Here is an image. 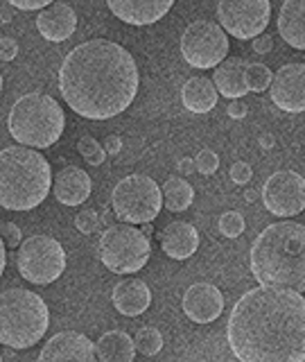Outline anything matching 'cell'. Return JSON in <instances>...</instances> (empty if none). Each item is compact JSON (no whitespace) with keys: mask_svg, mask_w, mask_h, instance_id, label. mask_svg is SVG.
Here are the masks:
<instances>
[{"mask_svg":"<svg viewBox=\"0 0 305 362\" xmlns=\"http://www.w3.org/2000/svg\"><path fill=\"white\" fill-rule=\"evenodd\" d=\"M226 335L231 351L242 362H303V292L271 286L249 290L235 301Z\"/></svg>","mask_w":305,"mask_h":362,"instance_id":"1","label":"cell"},{"mask_svg":"<svg viewBox=\"0 0 305 362\" xmlns=\"http://www.w3.org/2000/svg\"><path fill=\"white\" fill-rule=\"evenodd\" d=\"M59 90L77 116L107 120L129 109L138 90V68L120 43L93 39L66 54Z\"/></svg>","mask_w":305,"mask_h":362,"instance_id":"2","label":"cell"},{"mask_svg":"<svg viewBox=\"0 0 305 362\" xmlns=\"http://www.w3.org/2000/svg\"><path fill=\"white\" fill-rule=\"evenodd\" d=\"M251 274L260 286L305 292V224H269L251 245Z\"/></svg>","mask_w":305,"mask_h":362,"instance_id":"3","label":"cell"},{"mask_svg":"<svg viewBox=\"0 0 305 362\" xmlns=\"http://www.w3.org/2000/svg\"><path fill=\"white\" fill-rule=\"evenodd\" d=\"M0 163H3V209L30 211L48 197L52 188L50 163L34 147H5Z\"/></svg>","mask_w":305,"mask_h":362,"instance_id":"4","label":"cell"},{"mask_svg":"<svg viewBox=\"0 0 305 362\" xmlns=\"http://www.w3.org/2000/svg\"><path fill=\"white\" fill-rule=\"evenodd\" d=\"M66 116L59 102L45 93L20 95L9 109L7 127L11 139L20 145L43 150L61 139Z\"/></svg>","mask_w":305,"mask_h":362,"instance_id":"5","label":"cell"},{"mask_svg":"<svg viewBox=\"0 0 305 362\" xmlns=\"http://www.w3.org/2000/svg\"><path fill=\"white\" fill-rule=\"evenodd\" d=\"M50 313L37 292L9 288L0 299V342L9 349H30L48 331Z\"/></svg>","mask_w":305,"mask_h":362,"instance_id":"6","label":"cell"},{"mask_svg":"<svg viewBox=\"0 0 305 362\" xmlns=\"http://www.w3.org/2000/svg\"><path fill=\"white\" fill-rule=\"evenodd\" d=\"M150 238L129 222L111 224L100 235V258L113 274L140 272L147 265V260H150Z\"/></svg>","mask_w":305,"mask_h":362,"instance_id":"7","label":"cell"},{"mask_svg":"<svg viewBox=\"0 0 305 362\" xmlns=\"http://www.w3.org/2000/svg\"><path fill=\"white\" fill-rule=\"evenodd\" d=\"M113 211L118 220L129 224H145L154 222V218L161 213L163 206V190L152 177L145 175H129L118 186L113 188L111 195Z\"/></svg>","mask_w":305,"mask_h":362,"instance_id":"8","label":"cell"},{"mask_svg":"<svg viewBox=\"0 0 305 362\" xmlns=\"http://www.w3.org/2000/svg\"><path fill=\"white\" fill-rule=\"evenodd\" d=\"M16 267L25 281L37 283V286H48L64 274L66 252L61 243L50 235H30L28 240L20 243Z\"/></svg>","mask_w":305,"mask_h":362,"instance_id":"9","label":"cell"},{"mask_svg":"<svg viewBox=\"0 0 305 362\" xmlns=\"http://www.w3.org/2000/svg\"><path fill=\"white\" fill-rule=\"evenodd\" d=\"M181 54L192 68H217L229 54V37L213 21H195L184 30Z\"/></svg>","mask_w":305,"mask_h":362,"instance_id":"10","label":"cell"},{"mask_svg":"<svg viewBox=\"0 0 305 362\" xmlns=\"http://www.w3.org/2000/svg\"><path fill=\"white\" fill-rule=\"evenodd\" d=\"M217 16L231 37L246 41L265 32L271 18L269 0H220Z\"/></svg>","mask_w":305,"mask_h":362,"instance_id":"11","label":"cell"},{"mask_svg":"<svg viewBox=\"0 0 305 362\" xmlns=\"http://www.w3.org/2000/svg\"><path fill=\"white\" fill-rule=\"evenodd\" d=\"M263 202L276 218H294L305 209V179L292 170L274 173L263 186Z\"/></svg>","mask_w":305,"mask_h":362,"instance_id":"12","label":"cell"},{"mask_svg":"<svg viewBox=\"0 0 305 362\" xmlns=\"http://www.w3.org/2000/svg\"><path fill=\"white\" fill-rule=\"evenodd\" d=\"M271 102L287 113L305 111V64H287L271 79Z\"/></svg>","mask_w":305,"mask_h":362,"instance_id":"13","label":"cell"},{"mask_svg":"<svg viewBox=\"0 0 305 362\" xmlns=\"http://www.w3.org/2000/svg\"><path fill=\"white\" fill-rule=\"evenodd\" d=\"M97 358V349L93 342L75 331L56 333L48 339L39 354L41 362H93Z\"/></svg>","mask_w":305,"mask_h":362,"instance_id":"14","label":"cell"},{"mask_svg":"<svg viewBox=\"0 0 305 362\" xmlns=\"http://www.w3.org/2000/svg\"><path fill=\"white\" fill-rule=\"evenodd\" d=\"M224 310V297L213 283H195L184 294V313L197 324L215 322Z\"/></svg>","mask_w":305,"mask_h":362,"instance_id":"15","label":"cell"},{"mask_svg":"<svg viewBox=\"0 0 305 362\" xmlns=\"http://www.w3.org/2000/svg\"><path fill=\"white\" fill-rule=\"evenodd\" d=\"M107 5L113 16L129 25H152L172 9L174 0H107Z\"/></svg>","mask_w":305,"mask_h":362,"instance_id":"16","label":"cell"},{"mask_svg":"<svg viewBox=\"0 0 305 362\" xmlns=\"http://www.w3.org/2000/svg\"><path fill=\"white\" fill-rule=\"evenodd\" d=\"M37 28H39V34L45 41L59 43V41L71 39L75 34V28H77L75 9L66 3H52L43 11H39Z\"/></svg>","mask_w":305,"mask_h":362,"instance_id":"17","label":"cell"},{"mask_svg":"<svg viewBox=\"0 0 305 362\" xmlns=\"http://www.w3.org/2000/svg\"><path fill=\"white\" fill-rule=\"evenodd\" d=\"M90 190H93V181H90L86 170L68 165L56 173L54 197L59 199L64 206H79V204H84L90 197Z\"/></svg>","mask_w":305,"mask_h":362,"instance_id":"18","label":"cell"},{"mask_svg":"<svg viewBox=\"0 0 305 362\" xmlns=\"http://www.w3.org/2000/svg\"><path fill=\"white\" fill-rule=\"evenodd\" d=\"M161 249L174 260H186L197 252L199 247V233L188 222H169L161 231Z\"/></svg>","mask_w":305,"mask_h":362,"instance_id":"19","label":"cell"},{"mask_svg":"<svg viewBox=\"0 0 305 362\" xmlns=\"http://www.w3.org/2000/svg\"><path fill=\"white\" fill-rule=\"evenodd\" d=\"M113 305L118 308L120 315L136 317L145 313L152 303V292L147 288V283L140 279H124L120 281L111 292Z\"/></svg>","mask_w":305,"mask_h":362,"instance_id":"20","label":"cell"},{"mask_svg":"<svg viewBox=\"0 0 305 362\" xmlns=\"http://www.w3.org/2000/svg\"><path fill=\"white\" fill-rule=\"evenodd\" d=\"M246 66L242 59H224L217 68H215L213 82L217 86L220 95L229 100H240L249 93L246 84Z\"/></svg>","mask_w":305,"mask_h":362,"instance_id":"21","label":"cell"},{"mask_svg":"<svg viewBox=\"0 0 305 362\" xmlns=\"http://www.w3.org/2000/svg\"><path fill=\"white\" fill-rule=\"evenodd\" d=\"M278 32L292 48L305 50V0H285L278 14Z\"/></svg>","mask_w":305,"mask_h":362,"instance_id":"22","label":"cell"},{"mask_svg":"<svg viewBox=\"0 0 305 362\" xmlns=\"http://www.w3.org/2000/svg\"><path fill=\"white\" fill-rule=\"evenodd\" d=\"M181 100L192 113H208L217 105V86L208 77H190L181 88Z\"/></svg>","mask_w":305,"mask_h":362,"instance_id":"23","label":"cell"},{"mask_svg":"<svg viewBox=\"0 0 305 362\" xmlns=\"http://www.w3.org/2000/svg\"><path fill=\"white\" fill-rule=\"evenodd\" d=\"M97 358L102 362H131L138 354L136 342L124 331H109L97 339Z\"/></svg>","mask_w":305,"mask_h":362,"instance_id":"24","label":"cell"},{"mask_svg":"<svg viewBox=\"0 0 305 362\" xmlns=\"http://www.w3.org/2000/svg\"><path fill=\"white\" fill-rule=\"evenodd\" d=\"M192 199H195V190H192V186L188 184V181H184L181 177H169L165 181L163 186V202H165V209L167 211H186Z\"/></svg>","mask_w":305,"mask_h":362,"instance_id":"25","label":"cell"},{"mask_svg":"<svg viewBox=\"0 0 305 362\" xmlns=\"http://www.w3.org/2000/svg\"><path fill=\"white\" fill-rule=\"evenodd\" d=\"M133 342H136V349H138L140 356H156L163 346V335L158 333L156 328L147 326V328H140V331L136 333Z\"/></svg>","mask_w":305,"mask_h":362,"instance_id":"26","label":"cell"},{"mask_svg":"<svg viewBox=\"0 0 305 362\" xmlns=\"http://www.w3.org/2000/svg\"><path fill=\"white\" fill-rule=\"evenodd\" d=\"M271 79H274V75H271V71L265 64H249L246 66L249 90H256V93H260V90H267L271 86Z\"/></svg>","mask_w":305,"mask_h":362,"instance_id":"27","label":"cell"},{"mask_svg":"<svg viewBox=\"0 0 305 362\" xmlns=\"http://www.w3.org/2000/svg\"><path fill=\"white\" fill-rule=\"evenodd\" d=\"M77 150H79V154L86 158V163H90V165H102V163H104L107 154H109L104 147H102L93 139V136H82L79 143H77Z\"/></svg>","mask_w":305,"mask_h":362,"instance_id":"28","label":"cell"},{"mask_svg":"<svg viewBox=\"0 0 305 362\" xmlns=\"http://www.w3.org/2000/svg\"><path fill=\"white\" fill-rule=\"evenodd\" d=\"M246 229V224H244V218L237 211H229V213H224L222 218H220V231L226 235V238H237V235H242Z\"/></svg>","mask_w":305,"mask_h":362,"instance_id":"29","label":"cell"},{"mask_svg":"<svg viewBox=\"0 0 305 362\" xmlns=\"http://www.w3.org/2000/svg\"><path fill=\"white\" fill-rule=\"evenodd\" d=\"M75 226H77V229L82 231L84 235L95 233V231H97V226H100L97 213H95L93 209H84V211H79V213H77V218H75Z\"/></svg>","mask_w":305,"mask_h":362,"instance_id":"30","label":"cell"},{"mask_svg":"<svg viewBox=\"0 0 305 362\" xmlns=\"http://www.w3.org/2000/svg\"><path fill=\"white\" fill-rule=\"evenodd\" d=\"M195 165H197V173L213 175V173H217V168H220V156L213 150H201L195 158Z\"/></svg>","mask_w":305,"mask_h":362,"instance_id":"31","label":"cell"},{"mask_svg":"<svg viewBox=\"0 0 305 362\" xmlns=\"http://www.w3.org/2000/svg\"><path fill=\"white\" fill-rule=\"evenodd\" d=\"M251 175H253L251 168H249V163H244V161H237L231 168V179L235 184H246V181H251Z\"/></svg>","mask_w":305,"mask_h":362,"instance_id":"32","label":"cell"},{"mask_svg":"<svg viewBox=\"0 0 305 362\" xmlns=\"http://www.w3.org/2000/svg\"><path fill=\"white\" fill-rule=\"evenodd\" d=\"M7 3L16 9H23V11H34V9H43V7L52 5L54 0H7Z\"/></svg>","mask_w":305,"mask_h":362,"instance_id":"33","label":"cell"},{"mask_svg":"<svg viewBox=\"0 0 305 362\" xmlns=\"http://www.w3.org/2000/svg\"><path fill=\"white\" fill-rule=\"evenodd\" d=\"M3 240L7 247H18L20 245V229L14 222H5L3 224Z\"/></svg>","mask_w":305,"mask_h":362,"instance_id":"34","label":"cell"},{"mask_svg":"<svg viewBox=\"0 0 305 362\" xmlns=\"http://www.w3.org/2000/svg\"><path fill=\"white\" fill-rule=\"evenodd\" d=\"M0 48H3V62H11L18 54V45H16V41L11 39V37H3Z\"/></svg>","mask_w":305,"mask_h":362,"instance_id":"35","label":"cell"},{"mask_svg":"<svg viewBox=\"0 0 305 362\" xmlns=\"http://www.w3.org/2000/svg\"><path fill=\"white\" fill-rule=\"evenodd\" d=\"M271 48H274V43H271L269 37H256L253 39V52L256 54H267V52H271Z\"/></svg>","mask_w":305,"mask_h":362,"instance_id":"36","label":"cell"},{"mask_svg":"<svg viewBox=\"0 0 305 362\" xmlns=\"http://www.w3.org/2000/svg\"><path fill=\"white\" fill-rule=\"evenodd\" d=\"M104 150L109 154H118L122 150V141L118 139V136H107V139H104Z\"/></svg>","mask_w":305,"mask_h":362,"instance_id":"37","label":"cell"},{"mask_svg":"<svg viewBox=\"0 0 305 362\" xmlns=\"http://www.w3.org/2000/svg\"><path fill=\"white\" fill-rule=\"evenodd\" d=\"M246 105H242V102H233V105L229 107V113L233 118H244L246 116Z\"/></svg>","mask_w":305,"mask_h":362,"instance_id":"38","label":"cell"},{"mask_svg":"<svg viewBox=\"0 0 305 362\" xmlns=\"http://www.w3.org/2000/svg\"><path fill=\"white\" fill-rule=\"evenodd\" d=\"M195 161H190V158H184V161L179 163V170L181 173H192V170H197V165H192Z\"/></svg>","mask_w":305,"mask_h":362,"instance_id":"39","label":"cell"},{"mask_svg":"<svg viewBox=\"0 0 305 362\" xmlns=\"http://www.w3.org/2000/svg\"><path fill=\"white\" fill-rule=\"evenodd\" d=\"M5 265H7V254H5L3 243H0V269H5Z\"/></svg>","mask_w":305,"mask_h":362,"instance_id":"40","label":"cell"}]
</instances>
